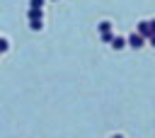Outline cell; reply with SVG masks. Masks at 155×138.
Segmentation results:
<instances>
[{"label": "cell", "instance_id": "1", "mask_svg": "<svg viewBox=\"0 0 155 138\" xmlns=\"http://www.w3.org/2000/svg\"><path fill=\"white\" fill-rule=\"evenodd\" d=\"M141 44H143V39L133 34V36H131V46H141Z\"/></svg>", "mask_w": 155, "mask_h": 138}, {"label": "cell", "instance_id": "2", "mask_svg": "<svg viewBox=\"0 0 155 138\" xmlns=\"http://www.w3.org/2000/svg\"><path fill=\"white\" fill-rule=\"evenodd\" d=\"M112 46H114V48H121V46H124V39H119V36H116V39H114V44H112Z\"/></svg>", "mask_w": 155, "mask_h": 138}, {"label": "cell", "instance_id": "3", "mask_svg": "<svg viewBox=\"0 0 155 138\" xmlns=\"http://www.w3.org/2000/svg\"><path fill=\"white\" fill-rule=\"evenodd\" d=\"M41 3H44V0H32V7H34V10H39V7H41Z\"/></svg>", "mask_w": 155, "mask_h": 138}, {"label": "cell", "instance_id": "4", "mask_svg": "<svg viewBox=\"0 0 155 138\" xmlns=\"http://www.w3.org/2000/svg\"><path fill=\"white\" fill-rule=\"evenodd\" d=\"M153 46H155V36H153Z\"/></svg>", "mask_w": 155, "mask_h": 138}]
</instances>
